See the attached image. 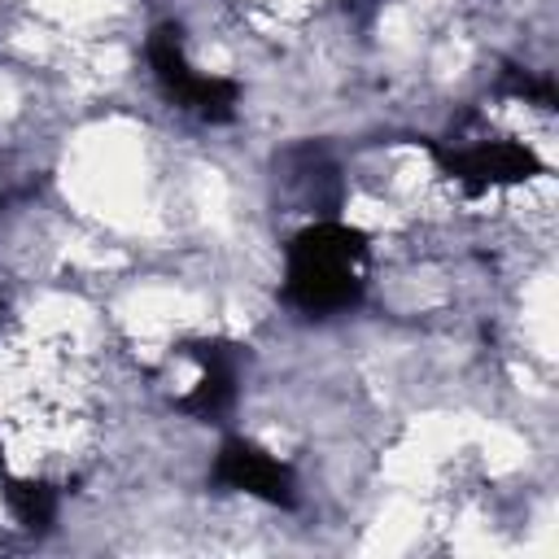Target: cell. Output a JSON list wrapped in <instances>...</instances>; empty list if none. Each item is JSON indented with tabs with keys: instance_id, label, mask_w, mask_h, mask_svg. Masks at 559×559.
Wrapping results in <instances>:
<instances>
[{
	"instance_id": "6da1fadb",
	"label": "cell",
	"mask_w": 559,
	"mask_h": 559,
	"mask_svg": "<svg viewBox=\"0 0 559 559\" xmlns=\"http://www.w3.org/2000/svg\"><path fill=\"white\" fill-rule=\"evenodd\" d=\"M362 236L341 223H314L288 245L284 293L310 314H332L362 293Z\"/></svg>"
},
{
	"instance_id": "3957f363",
	"label": "cell",
	"mask_w": 559,
	"mask_h": 559,
	"mask_svg": "<svg viewBox=\"0 0 559 559\" xmlns=\"http://www.w3.org/2000/svg\"><path fill=\"white\" fill-rule=\"evenodd\" d=\"M214 476L227 489L253 493L262 502L275 507H293V476L280 459H271L266 450H258L253 441H223L218 459H214Z\"/></svg>"
},
{
	"instance_id": "5b68a950",
	"label": "cell",
	"mask_w": 559,
	"mask_h": 559,
	"mask_svg": "<svg viewBox=\"0 0 559 559\" xmlns=\"http://www.w3.org/2000/svg\"><path fill=\"white\" fill-rule=\"evenodd\" d=\"M201 362H205V376L201 384L192 389V397L183 402L192 415H218L231 393H236V371H231V354L223 345H201Z\"/></svg>"
},
{
	"instance_id": "8992f818",
	"label": "cell",
	"mask_w": 559,
	"mask_h": 559,
	"mask_svg": "<svg viewBox=\"0 0 559 559\" xmlns=\"http://www.w3.org/2000/svg\"><path fill=\"white\" fill-rule=\"evenodd\" d=\"M9 502H13V511H17L22 524H31V528H48V524H52L57 498H52V489H44V485H13V489H9Z\"/></svg>"
},
{
	"instance_id": "277c9868",
	"label": "cell",
	"mask_w": 559,
	"mask_h": 559,
	"mask_svg": "<svg viewBox=\"0 0 559 559\" xmlns=\"http://www.w3.org/2000/svg\"><path fill=\"white\" fill-rule=\"evenodd\" d=\"M445 170L463 179L467 188H493V183H520L537 170V157L515 140H489L459 153H445Z\"/></svg>"
},
{
	"instance_id": "7a4b0ae2",
	"label": "cell",
	"mask_w": 559,
	"mask_h": 559,
	"mask_svg": "<svg viewBox=\"0 0 559 559\" xmlns=\"http://www.w3.org/2000/svg\"><path fill=\"white\" fill-rule=\"evenodd\" d=\"M148 66H153V74L162 79V87H166L179 105L197 109L201 118L227 122V118L236 114V83L214 79V74H197V70L183 61L179 31H175V26H157V31L148 35Z\"/></svg>"
}]
</instances>
